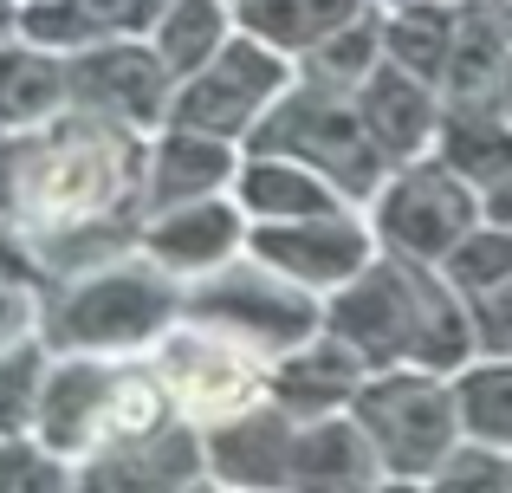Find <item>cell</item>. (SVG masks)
Listing matches in <instances>:
<instances>
[{"instance_id": "1", "label": "cell", "mask_w": 512, "mask_h": 493, "mask_svg": "<svg viewBox=\"0 0 512 493\" xmlns=\"http://www.w3.org/2000/svg\"><path fill=\"white\" fill-rule=\"evenodd\" d=\"M325 331H338L370 370H389V364L461 370L480 351L467 292L435 260L389 253V247L350 286H338L325 299Z\"/></svg>"}, {"instance_id": "2", "label": "cell", "mask_w": 512, "mask_h": 493, "mask_svg": "<svg viewBox=\"0 0 512 493\" xmlns=\"http://www.w3.org/2000/svg\"><path fill=\"white\" fill-rule=\"evenodd\" d=\"M182 318V279H169L143 247L104 266L52 279L39 299V338L52 351H98V357H143Z\"/></svg>"}, {"instance_id": "3", "label": "cell", "mask_w": 512, "mask_h": 493, "mask_svg": "<svg viewBox=\"0 0 512 493\" xmlns=\"http://www.w3.org/2000/svg\"><path fill=\"white\" fill-rule=\"evenodd\" d=\"M240 150L299 156V163L318 169V176L338 182L357 208H370L376 189L389 182V169H396V156H389L383 143L370 137V124H363L357 91L325 85V78H305V72L292 78V91L260 117V130H253Z\"/></svg>"}, {"instance_id": "4", "label": "cell", "mask_w": 512, "mask_h": 493, "mask_svg": "<svg viewBox=\"0 0 512 493\" xmlns=\"http://www.w3.org/2000/svg\"><path fill=\"white\" fill-rule=\"evenodd\" d=\"M350 416L383 455V474L402 487H428L435 468L461 442V403H454V370L428 364H389L370 370L350 396Z\"/></svg>"}, {"instance_id": "5", "label": "cell", "mask_w": 512, "mask_h": 493, "mask_svg": "<svg viewBox=\"0 0 512 493\" xmlns=\"http://www.w3.org/2000/svg\"><path fill=\"white\" fill-rule=\"evenodd\" d=\"M182 312L214 325V331H227V338H240V344H253L260 357H286L292 344L325 331V299L305 292L299 279L273 273L253 253H234L208 279H195L182 292Z\"/></svg>"}, {"instance_id": "6", "label": "cell", "mask_w": 512, "mask_h": 493, "mask_svg": "<svg viewBox=\"0 0 512 493\" xmlns=\"http://www.w3.org/2000/svg\"><path fill=\"white\" fill-rule=\"evenodd\" d=\"M376 228V241L389 253H415V260H448L467 234L487 221L480 189L448 163V156H409V163L389 169V182L376 189V202L363 208Z\"/></svg>"}, {"instance_id": "7", "label": "cell", "mask_w": 512, "mask_h": 493, "mask_svg": "<svg viewBox=\"0 0 512 493\" xmlns=\"http://www.w3.org/2000/svg\"><path fill=\"white\" fill-rule=\"evenodd\" d=\"M292 78H299V59L279 52L273 39H260V33L240 26L201 72H188L182 85H175L169 124L208 130V137H227V143H247L253 130H260V117L292 91Z\"/></svg>"}, {"instance_id": "8", "label": "cell", "mask_w": 512, "mask_h": 493, "mask_svg": "<svg viewBox=\"0 0 512 493\" xmlns=\"http://www.w3.org/2000/svg\"><path fill=\"white\" fill-rule=\"evenodd\" d=\"M150 357H156V370H163L182 422H195V429L234 422V416H247V409L266 403V364H273V357H260L253 344L227 338V331L201 325V318H188V312L156 338Z\"/></svg>"}, {"instance_id": "9", "label": "cell", "mask_w": 512, "mask_h": 493, "mask_svg": "<svg viewBox=\"0 0 512 493\" xmlns=\"http://www.w3.org/2000/svg\"><path fill=\"white\" fill-rule=\"evenodd\" d=\"M247 253L266 260L273 273L299 279L305 292L331 299V292L350 286L383 253V241H376L363 208H331V215H305V221H253Z\"/></svg>"}, {"instance_id": "10", "label": "cell", "mask_w": 512, "mask_h": 493, "mask_svg": "<svg viewBox=\"0 0 512 493\" xmlns=\"http://www.w3.org/2000/svg\"><path fill=\"white\" fill-rule=\"evenodd\" d=\"M72 65V104L78 111L117 117L130 130H163L175 104V72L150 39H91V46L65 52Z\"/></svg>"}, {"instance_id": "11", "label": "cell", "mask_w": 512, "mask_h": 493, "mask_svg": "<svg viewBox=\"0 0 512 493\" xmlns=\"http://www.w3.org/2000/svg\"><path fill=\"white\" fill-rule=\"evenodd\" d=\"M247 234H253V221H247V208L234 202V189H227V195H201V202H175V208L143 215L137 247L150 253L169 279H182V292H188L195 279H208L214 266L247 253Z\"/></svg>"}, {"instance_id": "12", "label": "cell", "mask_w": 512, "mask_h": 493, "mask_svg": "<svg viewBox=\"0 0 512 493\" xmlns=\"http://www.w3.org/2000/svg\"><path fill=\"white\" fill-rule=\"evenodd\" d=\"M78 487L91 493H175V487H208V442L195 422H163L156 435L104 442L98 455L78 461Z\"/></svg>"}, {"instance_id": "13", "label": "cell", "mask_w": 512, "mask_h": 493, "mask_svg": "<svg viewBox=\"0 0 512 493\" xmlns=\"http://www.w3.org/2000/svg\"><path fill=\"white\" fill-rule=\"evenodd\" d=\"M111 377H117V357H98V351H52V370H46V396H39V422L33 435L78 461L104 442V409H111Z\"/></svg>"}, {"instance_id": "14", "label": "cell", "mask_w": 512, "mask_h": 493, "mask_svg": "<svg viewBox=\"0 0 512 493\" xmlns=\"http://www.w3.org/2000/svg\"><path fill=\"white\" fill-rule=\"evenodd\" d=\"M201 442H208V487H292V442H299V416L292 409H279L273 396H266L260 409H247V416L234 422H214V429H201Z\"/></svg>"}, {"instance_id": "15", "label": "cell", "mask_w": 512, "mask_h": 493, "mask_svg": "<svg viewBox=\"0 0 512 493\" xmlns=\"http://www.w3.org/2000/svg\"><path fill=\"white\" fill-rule=\"evenodd\" d=\"M240 176V143L208 137L188 124H163L150 137V169H143V215L175 202H201V195H227Z\"/></svg>"}, {"instance_id": "16", "label": "cell", "mask_w": 512, "mask_h": 493, "mask_svg": "<svg viewBox=\"0 0 512 493\" xmlns=\"http://www.w3.org/2000/svg\"><path fill=\"white\" fill-rule=\"evenodd\" d=\"M357 111H363V124H370V137L383 143L396 163H409V156L435 150L441 117H448V98H441V85H428V78L402 72L396 59H383L357 85Z\"/></svg>"}, {"instance_id": "17", "label": "cell", "mask_w": 512, "mask_h": 493, "mask_svg": "<svg viewBox=\"0 0 512 493\" xmlns=\"http://www.w3.org/2000/svg\"><path fill=\"white\" fill-rule=\"evenodd\" d=\"M363 377H370V364L350 351L338 331H318V338L292 344L286 357H273V364H266V396L305 422V416L350 409V396H357Z\"/></svg>"}, {"instance_id": "18", "label": "cell", "mask_w": 512, "mask_h": 493, "mask_svg": "<svg viewBox=\"0 0 512 493\" xmlns=\"http://www.w3.org/2000/svg\"><path fill=\"white\" fill-rule=\"evenodd\" d=\"M383 455L376 442L363 435V422L350 409H331V416H305L299 422V442H292V487H312V493H363V487H383Z\"/></svg>"}, {"instance_id": "19", "label": "cell", "mask_w": 512, "mask_h": 493, "mask_svg": "<svg viewBox=\"0 0 512 493\" xmlns=\"http://www.w3.org/2000/svg\"><path fill=\"white\" fill-rule=\"evenodd\" d=\"M234 202L247 208V221H305V215H331V208H357L331 176H318L312 163L279 150H240Z\"/></svg>"}, {"instance_id": "20", "label": "cell", "mask_w": 512, "mask_h": 493, "mask_svg": "<svg viewBox=\"0 0 512 493\" xmlns=\"http://www.w3.org/2000/svg\"><path fill=\"white\" fill-rule=\"evenodd\" d=\"M72 111V65L65 52L0 33V130H39Z\"/></svg>"}, {"instance_id": "21", "label": "cell", "mask_w": 512, "mask_h": 493, "mask_svg": "<svg viewBox=\"0 0 512 493\" xmlns=\"http://www.w3.org/2000/svg\"><path fill=\"white\" fill-rule=\"evenodd\" d=\"M512 65V39L493 13V0H454V46L448 72H441V98L448 104H500Z\"/></svg>"}, {"instance_id": "22", "label": "cell", "mask_w": 512, "mask_h": 493, "mask_svg": "<svg viewBox=\"0 0 512 493\" xmlns=\"http://www.w3.org/2000/svg\"><path fill=\"white\" fill-rule=\"evenodd\" d=\"M234 33H240L234 0H169V7L156 13V26H150V46L163 52V65L175 72V85H182V78L201 72Z\"/></svg>"}, {"instance_id": "23", "label": "cell", "mask_w": 512, "mask_h": 493, "mask_svg": "<svg viewBox=\"0 0 512 493\" xmlns=\"http://www.w3.org/2000/svg\"><path fill=\"white\" fill-rule=\"evenodd\" d=\"M454 46V0H383V59L441 85Z\"/></svg>"}, {"instance_id": "24", "label": "cell", "mask_w": 512, "mask_h": 493, "mask_svg": "<svg viewBox=\"0 0 512 493\" xmlns=\"http://www.w3.org/2000/svg\"><path fill=\"white\" fill-rule=\"evenodd\" d=\"M435 156H448L474 189H487L493 176L512 169V117L500 111V104H448Z\"/></svg>"}, {"instance_id": "25", "label": "cell", "mask_w": 512, "mask_h": 493, "mask_svg": "<svg viewBox=\"0 0 512 493\" xmlns=\"http://www.w3.org/2000/svg\"><path fill=\"white\" fill-rule=\"evenodd\" d=\"M454 403H461V435L512 455V357L474 351L454 370Z\"/></svg>"}, {"instance_id": "26", "label": "cell", "mask_w": 512, "mask_h": 493, "mask_svg": "<svg viewBox=\"0 0 512 493\" xmlns=\"http://www.w3.org/2000/svg\"><path fill=\"white\" fill-rule=\"evenodd\" d=\"M363 7H370V0H240V26L273 39L292 59H305L318 39L338 33L344 20H357Z\"/></svg>"}, {"instance_id": "27", "label": "cell", "mask_w": 512, "mask_h": 493, "mask_svg": "<svg viewBox=\"0 0 512 493\" xmlns=\"http://www.w3.org/2000/svg\"><path fill=\"white\" fill-rule=\"evenodd\" d=\"M383 65V0H370V7L357 13V20H344L338 33H325L312 52L299 59L305 78H325V85H344L357 91L363 78Z\"/></svg>"}, {"instance_id": "28", "label": "cell", "mask_w": 512, "mask_h": 493, "mask_svg": "<svg viewBox=\"0 0 512 493\" xmlns=\"http://www.w3.org/2000/svg\"><path fill=\"white\" fill-rule=\"evenodd\" d=\"M46 370H52V344L39 331L0 351V435H33L39 396H46Z\"/></svg>"}, {"instance_id": "29", "label": "cell", "mask_w": 512, "mask_h": 493, "mask_svg": "<svg viewBox=\"0 0 512 493\" xmlns=\"http://www.w3.org/2000/svg\"><path fill=\"white\" fill-rule=\"evenodd\" d=\"M441 273H448L454 286L467 292V299L506 286V279H512V228H506V221H480V228L467 234V241L454 247L448 260H441Z\"/></svg>"}, {"instance_id": "30", "label": "cell", "mask_w": 512, "mask_h": 493, "mask_svg": "<svg viewBox=\"0 0 512 493\" xmlns=\"http://www.w3.org/2000/svg\"><path fill=\"white\" fill-rule=\"evenodd\" d=\"M0 487L20 493H59L78 487V468L65 455H52L39 435H0Z\"/></svg>"}, {"instance_id": "31", "label": "cell", "mask_w": 512, "mask_h": 493, "mask_svg": "<svg viewBox=\"0 0 512 493\" xmlns=\"http://www.w3.org/2000/svg\"><path fill=\"white\" fill-rule=\"evenodd\" d=\"M428 487H448V493H461V487H512V455L506 448H487V442H454V455L435 468V481Z\"/></svg>"}, {"instance_id": "32", "label": "cell", "mask_w": 512, "mask_h": 493, "mask_svg": "<svg viewBox=\"0 0 512 493\" xmlns=\"http://www.w3.org/2000/svg\"><path fill=\"white\" fill-rule=\"evenodd\" d=\"M163 7L169 0H78L91 39H150V26H156Z\"/></svg>"}, {"instance_id": "33", "label": "cell", "mask_w": 512, "mask_h": 493, "mask_svg": "<svg viewBox=\"0 0 512 493\" xmlns=\"http://www.w3.org/2000/svg\"><path fill=\"white\" fill-rule=\"evenodd\" d=\"M467 312H474V344L493 357H512V279L493 292H480V299H467Z\"/></svg>"}, {"instance_id": "34", "label": "cell", "mask_w": 512, "mask_h": 493, "mask_svg": "<svg viewBox=\"0 0 512 493\" xmlns=\"http://www.w3.org/2000/svg\"><path fill=\"white\" fill-rule=\"evenodd\" d=\"M39 286H20V279H0V351L39 331Z\"/></svg>"}, {"instance_id": "35", "label": "cell", "mask_w": 512, "mask_h": 493, "mask_svg": "<svg viewBox=\"0 0 512 493\" xmlns=\"http://www.w3.org/2000/svg\"><path fill=\"white\" fill-rule=\"evenodd\" d=\"M480 202H487V221H506V228H512V169L480 189Z\"/></svg>"}, {"instance_id": "36", "label": "cell", "mask_w": 512, "mask_h": 493, "mask_svg": "<svg viewBox=\"0 0 512 493\" xmlns=\"http://www.w3.org/2000/svg\"><path fill=\"white\" fill-rule=\"evenodd\" d=\"M493 13H500V26H506V39H512V0H493Z\"/></svg>"}, {"instance_id": "37", "label": "cell", "mask_w": 512, "mask_h": 493, "mask_svg": "<svg viewBox=\"0 0 512 493\" xmlns=\"http://www.w3.org/2000/svg\"><path fill=\"white\" fill-rule=\"evenodd\" d=\"M500 111L512 117V65H506V85H500Z\"/></svg>"}, {"instance_id": "38", "label": "cell", "mask_w": 512, "mask_h": 493, "mask_svg": "<svg viewBox=\"0 0 512 493\" xmlns=\"http://www.w3.org/2000/svg\"><path fill=\"white\" fill-rule=\"evenodd\" d=\"M234 7H240V0H234Z\"/></svg>"}]
</instances>
